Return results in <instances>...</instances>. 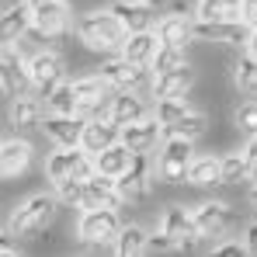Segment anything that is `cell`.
Instances as JSON below:
<instances>
[{
    "mask_svg": "<svg viewBox=\"0 0 257 257\" xmlns=\"http://www.w3.org/2000/svg\"><path fill=\"white\" fill-rule=\"evenodd\" d=\"M59 212V198L56 195H32V198H25L18 209H11L7 215V236L14 240H32V236H39L45 233L49 226H52V219Z\"/></svg>",
    "mask_w": 257,
    "mask_h": 257,
    "instance_id": "obj_1",
    "label": "cell"
},
{
    "mask_svg": "<svg viewBox=\"0 0 257 257\" xmlns=\"http://www.w3.org/2000/svg\"><path fill=\"white\" fill-rule=\"evenodd\" d=\"M77 39L94 52H122L128 32L111 11H87L77 18Z\"/></svg>",
    "mask_w": 257,
    "mask_h": 257,
    "instance_id": "obj_2",
    "label": "cell"
},
{
    "mask_svg": "<svg viewBox=\"0 0 257 257\" xmlns=\"http://www.w3.org/2000/svg\"><path fill=\"white\" fill-rule=\"evenodd\" d=\"M122 229H125V222H122V215L115 209H90V212L77 215V240L80 243H94V247L111 243L115 247Z\"/></svg>",
    "mask_w": 257,
    "mask_h": 257,
    "instance_id": "obj_3",
    "label": "cell"
},
{
    "mask_svg": "<svg viewBox=\"0 0 257 257\" xmlns=\"http://www.w3.org/2000/svg\"><path fill=\"white\" fill-rule=\"evenodd\" d=\"M97 77L111 87L115 94H122V90H125V94H139L143 87H153V70H150V66H132L122 56L104 59V63L97 66Z\"/></svg>",
    "mask_w": 257,
    "mask_h": 257,
    "instance_id": "obj_4",
    "label": "cell"
},
{
    "mask_svg": "<svg viewBox=\"0 0 257 257\" xmlns=\"http://www.w3.org/2000/svg\"><path fill=\"white\" fill-rule=\"evenodd\" d=\"M195 143L188 139H164L160 157H157V177L167 184H188V174L195 164Z\"/></svg>",
    "mask_w": 257,
    "mask_h": 257,
    "instance_id": "obj_5",
    "label": "cell"
},
{
    "mask_svg": "<svg viewBox=\"0 0 257 257\" xmlns=\"http://www.w3.org/2000/svg\"><path fill=\"white\" fill-rule=\"evenodd\" d=\"M94 174H97L94 157L84 153V150H56L45 160V177L52 184H63V181H90Z\"/></svg>",
    "mask_w": 257,
    "mask_h": 257,
    "instance_id": "obj_6",
    "label": "cell"
},
{
    "mask_svg": "<svg viewBox=\"0 0 257 257\" xmlns=\"http://www.w3.org/2000/svg\"><path fill=\"white\" fill-rule=\"evenodd\" d=\"M28 73H32V90L39 97H49L59 84H66V63L56 49H39L28 59Z\"/></svg>",
    "mask_w": 257,
    "mask_h": 257,
    "instance_id": "obj_7",
    "label": "cell"
},
{
    "mask_svg": "<svg viewBox=\"0 0 257 257\" xmlns=\"http://www.w3.org/2000/svg\"><path fill=\"white\" fill-rule=\"evenodd\" d=\"M150 191H153V160H150V153H136L128 174L118 181V195L125 205H139L150 198Z\"/></svg>",
    "mask_w": 257,
    "mask_h": 257,
    "instance_id": "obj_8",
    "label": "cell"
},
{
    "mask_svg": "<svg viewBox=\"0 0 257 257\" xmlns=\"http://www.w3.org/2000/svg\"><path fill=\"white\" fill-rule=\"evenodd\" d=\"M191 219H195V226H198V233H202V240H215V236H222V233H229V226H233V209L226 205V202H219V198H209V202H198L195 209H191Z\"/></svg>",
    "mask_w": 257,
    "mask_h": 257,
    "instance_id": "obj_9",
    "label": "cell"
},
{
    "mask_svg": "<svg viewBox=\"0 0 257 257\" xmlns=\"http://www.w3.org/2000/svg\"><path fill=\"white\" fill-rule=\"evenodd\" d=\"M32 11H35V28H32V32H39L45 42H49V49H56L52 39L70 28V0H45V4L32 7ZM56 52H59V49H56Z\"/></svg>",
    "mask_w": 257,
    "mask_h": 257,
    "instance_id": "obj_10",
    "label": "cell"
},
{
    "mask_svg": "<svg viewBox=\"0 0 257 257\" xmlns=\"http://www.w3.org/2000/svg\"><path fill=\"white\" fill-rule=\"evenodd\" d=\"M0 77H4V97H28L32 90V73H28V59H21L14 52V45H4L0 56Z\"/></svg>",
    "mask_w": 257,
    "mask_h": 257,
    "instance_id": "obj_11",
    "label": "cell"
},
{
    "mask_svg": "<svg viewBox=\"0 0 257 257\" xmlns=\"http://www.w3.org/2000/svg\"><path fill=\"white\" fill-rule=\"evenodd\" d=\"M160 229L171 236L181 250H188V247H195L202 240V233H198V226L191 219V209H184V205H167L160 212Z\"/></svg>",
    "mask_w": 257,
    "mask_h": 257,
    "instance_id": "obj_12",
    "label": "cell"
},
{
    "mask_svg": "<svg viewBox=\"0 0 257 257\" xmlns=\"http://www.w3.org/2000/svg\"><path fill=\"white\" fill-rule=\"evenodd\" d=\"M84 128H87L84 115H49L42 122V132L59 146V150H80Z\"/></svg>",
    "mask_w": 257,
    "mask_h": 257,
    "instance_id": "obj_13",
    "label": "cell"
},
{
    "mask_svg": "<svg viewBox=\"0 0 257 257\" xmlns=\"http://www.w3.org/2000/svg\"><path fill=\"white\" fill-rule=\"evenodd\" d=\"M191 39L195 42H215V45H233V49H247V39H250V28L243 21L236 25H209V21H195L191 18Z\"/></svg>",
    "mask_w": 257,
    "mask_h": 257,
    "instance_id": "obj_14",
    "label": "cell"
},
{
    "mask_svg": "<svg viewBox=\"0 0 257 257\" xmlns=\"http://www.w3.org/2000/svg\"><path fill=\"white\" fill-rule=\"evenodd\" d=\"M108 11L125 25L128 35H136V32H157V25H160V18L153 14V7H146L139 0H115Z\"/></svg>",
    "mask_w": 257,
    "mask_h": 257,
    "instance_id": "obj_15",
    "label": "cell"
},
{
    "mask_svg": "<svg viewBox=\"0 0 257 257\" xmlns=\"http://www.w3.org/2000/svg\"><path fill=\"white\" fill-rule=\"evenodd\" d=\"M32 157H35V146H32L28 139L7 136V139L0 143V174H4L7 181L18 177V174H25L28 164H32Z\"/></svg>",
    "mask_w": 257,
    "mask_h": 257,
    "instance_id": "obj_16",
    "label": "cell"
},
{
    "mask_svg": "<svg viewBox=\"0 0 257 257\" xmlns=\"http://www.w3.org/2000/svg\"><path fill=\"white\" fill-rule=\"evenodd\" d=\"M32 28H35V11H32L25 0L4 7V14H0V35H4V45H14L18 39H25Z\"/></svg>",
    "mask_w": 257,
    "mask_h": 257,
    "instance_id": "obj_17",
    "label": "cell"
},
{
    "mask_svg": "<svg viewBox=\"0 0 257 257\" xmlns=\"http://www.w3.org/2000/svg\"><path fill=\"white\" fill-rule=\"evenodd\" d=\"M191 87H195V70H191V63H188V66L171 70V73H157L150 94H153L157 101H181Z\"/></svg>",
    "mask_w": 257,
    "mask_h": 257,
    "instance_id": "obj_18",
    "label": "cell"
},
{
    "mask_svg": "<svg viewBox=\"0 0 257 257\" xmlns=\"http://www.w3.org/2000/svg\"><path fill=\"white\" fill-rule=\"evenodd\" d=\"M122 195H118V181H108L101 174H94L84 184V209L80 212H90V209H122Z\"/></svg>",
    "mask_w": 257,
    "mask_h": 257,
    "instance_id": "obj_19",
    "label": "cell"
},
{
    "mask_svg": "<svg viewBox=\"0 0 257 257\" xmlns=\"http://www.w3.org/2000/svg\"><path fill=\"white\" fill-rule=\"evenodd\" d=\"M118 143H122V128L115 125L111 118H94V122H87V128H84L80 150L90 153V157H101L104 150H111V146H118Z\"/></svg>",
    "mask_w": 257,
    "mask_h": 257,
    "instance_id": "obj_20",
    "label": "cell"
},
{
    "mask_svg": "<svg viewBox=\"0 0 257 257\" xmlns=\"http://www.w3.org/2000/svg\"><path fill=\"white\" fill-rule=\"evenodd\" d=\"M160 139H164V125L153 115L143 118V122H136V125L122 128V146H128L132 153H150V150H157Z\"/></svg>",
    "mask_w": 257,
    "mask_h": 257,
    "instance_id": "obj_21",
    "label": "cell"
},
{
    "mask_svg": "<svg viewBox=\"0 0 257 257\" xmlns=\"http://www.w3.org/2000/svg\"><path fill=\"white\" fill-rule=\"evenodd\" d=\"M157 52H160V39H157V32H136V35H128L125 45H122V59L132 63V66H153V59H157Z\"/></svg>",
    "mask_w": 257,
    "mask_h": 257,
    "instance_id": "obj_22",
    "label": "cell"
},
{
    "mask_svg": "<svg viewBox=\"0 0 257 257\" xmlns=\"http://www.w3.org/2000/svg\"><path fill=\"white\" fill-rule=\"evenodd\" d=\"M111 122L118 128L125 125H136V122H143V118H150V108H146V101H143V94H115L111 97V115H108Z\"/></svg>",
    "mask_w": 257,
    "mask_h": 257,
    "instance_id": "obj_23",
    "label": "cell"
},
{
    "mask_svg": "<svg viewBox=\"0 0 257 257\" xmlns=\"http://www.w3.org/2000/svg\"><path fill=\"white\" fill-rule=\"evenodd\" d=\"M132 157H136V153L118 143V146L104 150L101 157H94V167H97L101 177H108V181H122V177L128 174V167H132Z\"/></svg>",
    "mask_w": 257,
    "mask_h": 257,
    "instance_id": "obj_24",
    "label": "cell"
},
{
    "mask_svg": "<svg viewBox=\"0 0 257 257\" xmlns=\"http://www.w3.org/2000/svg\"><path fill=\"white\" fill-rule=\"evenodd\" d=\"M157 39L167 49H188V42H191V21L184 14H164L160 25H157Z\"/></svg>",
    "mask_w": 257,
    "mask_h": 257,
    "instance_id": "obj_25",
    "label": "cell"
},
{
    "mask_svg": "<svg viewBox=\"0 0 257 257\" xmlns=\"http://www.w3.org/2000/svg\"><path fill=\"white\" fill-rule=\"evenodd\" d=\"M7 118H11V125L18 128V132H21V128H42V122H45L42 118V101L32 97V94H28V97H14Z\"/></svg>",
    "mask_w": 257,
    "mask_h": 257,
    "instance_id": "obj_26",
    "label": "cell"
},
{
    "mask_svg": "<svg viewBox=\"0 0 257 257\" xmlns=\"http://www.w3.org/2000/svg\"><path fill=\"white\" fill-rule=\"evenodd\" d=\"M188 184L191 188H215V184H222V157H212V153L195 157Z\"/></svg>",
    "mask_w": 257,
    "mask_h": 257,
    "instance_id": "obj_27",
    "label": "cell"
},
{
    "mask_svg": "<svg viewBox=\"0 0 257 257\" xmlns=\"http://www.w3.org/2000/svg\"><path fill=\"white\" fill-rule=\"evenodd\" d=\"M150 250V233L136 222H125L122 236L115 240V257H143Z\"/></svg>",
    "mask_w": 257,
    "mask_h": 257,
    "instance_id": "obj_28",
    "label": "cell"
},
{
    "mask_svg": "<svg viewBox=\"0 0 257 257\" xmlns=\"http://www.w3.org/2000/svg\"><path fill=\"white\" fill-rule=\"evenodd\" d=\"M195 21H209V25H236L243 21L240 7H229V4H219V0H198L195 7Z\"/></svg>",
    "mask_w": 257,
    "mask_h": 257,
    "instance_id": "obj_29",
    "label": "cell"
},
{
    "mask_svg": "<svg viewBox=\"0 0 257 257\" xmlns=\"http://www.w3.org/2000/svg\"><path fill=\"white\" fill-rule=\"evenodd\" d=\"M233 84L240 87V94L257 101V59H250L247 52H240L233 59Z\"/></svg>",
    "mask_w": 257,
    "mask_h": 257,
    "instance_id": "obj_30",
    "label": "cell"
},
{
    "mask_svg": "<svg viewBox=\"0 0 257 257\" xmlns=\"http://www.w3.org/2000/svg\"><path fill=\"white\" fill-rule=\"evenodd\" d=\"M45 108H49V115H80V101H77L73 80L56 87V90L45 97Z\"/></svg>",
    "mask_w": 257,
    "mask_h": 257,
    "instance_id": "obj_31",
    "label": "cell"
},
{
    "mask_svg": "<svg viewBox=\"0 0 257 257\" xmlns=\"http://www.w3.org/2000/svg\"><path fill=\"white\" fill-rule=\"evenodd\" d=\"M209 132V118L202 115V111H191L184 122H177L174 128H164V139H188V143H195V139H202Z\"/></svg>",
    "mask_w": 257,
    "mask_h": 257,
    "instance_id": "obj_32",
    "label": "cell"
},
{
    "mask_svg": "<svg viewBox=\"0 0 257 257\" xmlns=\"http://www.w3.org/2000/svg\"><path fill=\"white\" fill-rule=\"evenodd\" d=\"M191 111H195V108H191L184 97H181V101H157V104H153V118L164 128H174L177 122H184Z\"/></svg>",
    "mask_w": 257,
    "mask_h": 257,
    "instance_id": "obj_33",
    "label": "cell"
},
{
    "mask_svg": "<svg viewBox=\"0 0 257 257\" xmlns=\"http://www.w3.org/2000/svg\"><path fill=\"white\" fill-rule=\"evenodd\" d=\"M240 181H250V167L243 160V153H222V184H240Z\"/></svg>",
    "mask_w": 257,
    "mask_h": 257,
    "instance_id": "obj_34",
    "label": "cell"
},
{
    "mask_svg": "<svg viewBox=\"0 0 257 257\" xmlns=\"http://www.w3.org/2000/svg\"><path fill=\"white\" fill-rule=\"evenodd\" d=\"M181 66H188V56H184V49H167V45H160V52H157V59H153V77L157 73H171V70H181Z\"/></svg>",
    "mask_w": 257,
    "mask_h": 257,
    "instance_id": "obj_35",
    "label": "cell"
},
{
    "mask_svg": "<svg viewBox=\"0 0 257 257\" xmlns=\"http://www.w3.org/2000/svg\"><path fill=\"white\" fill-rule=\"evenodd\" d=\"M84 184L87 181H63V184H52L59 205H70V209H84Z\"/></svg>",
    "mask_w": 257,
    "mask_h": 257,
    "instance_id": "obj_36",
    "label": "cell"
},
{
    "mask_svg": "<svg viewBox=\"0 0 257 257\" xmlns=\"http://www.w3.org/2000/svg\"><path fill=\"white\" fill-rule=\"evenodd\" d=\"M233 125L240 128L247 139H257V101H243L233 111Z\"/></svg>",
    "mask_w": 257,
    "mask_h": 257,
    "instance_id": "obj_37",
    "label": "cell"
},
{
    "mask_svg": "<svg viewBox=\"0 0 257 257\" xmlns=\"http://www.w3.org/2000/svg\"><path fill=\"white\" fill-rule=\"evenodd\" d=\"M150 250H153V254H177L181 247L174 243L164 229H157V233H150Z\"/></svg>",
    "mask_w": 257,
    "mask_h": 257,
    "instance_id": "obj_38",
    "label": "cell"
},
{
    "mask_svg": "<svg viewBox=\"0 0 257 257\" xmlns=\"http://www.w3.org/2000/svg\"><path fill=\"white\" fill-rule=\"evenodd\" d=\"M205 257H247V247H243V243H219V247H212Z\"/></svg>",
    "mask_w": 257,
    "mask_h": 257,
    "instance_id": "obj_39",
    "label": "cell"
},
{
    "mask_svg": "<svg viewBox=\"0 0 257 257\" xmlns=\"http://www.w3.org/2000/svg\"><path fill=\"white\" fill-rule=\"evenodd\" d=\"M240 14H243V25H247V28L254 32V28H257V0H243Z\"/></svg>",
    "mask_w": 257,
    "mask_h": 257,
    "instance_id": "obj_40",
    "label": "cell"
},
{
    "mask_svg": "<svg viewBox=\"0 0 257 257\" xmlns=\"http://www.w3.org/2000/svg\"><path fill=\"white\" fill-rule=\"evenodd\" d=\"M240 153H243V160H247V167L254 171V167H257V139H247Z\"/></svg>",
    "mask_w": 257,
    "mask_h": 257,
    "instance_id": "obj_41",
    "label": "cell"
},
{
    "mask_svg": "<svg viewBox=\"0 0 257 257\" xmlns=\"http://www.w3.org/2000/svg\"><path fill=\"white\" fill-rule=\"evenodd\" d=\"M243 247H247V254H257V222L247 226V233H243Z\"/></svg>",
    "mask_w": 257,
    "mask_h": 257,
    "instance_id": "obj_42",
    "label": "cell"
},
{
    "mask_svg": "<svg viewBox=\"0 0 257 257\" xmlns=\"http://www.w3.org/2000/svg\"><path fill=\"white\" fill-rule=\"evenodd\" d=\"M243 52H247L250 59H257V28L250 32V39H247V49H243Z\"/></svg>",
    "mask_w": 257,
    "mask_h": 257,
    "instance_id": "obj_43",
    "label": "cell"
},
{
    "mask_svg": "<svg viewBox=\"0 0 257 257\" xmlns=\"http://www.w3.org/2000/svg\"><path fill=\"white\" fill-rule=\"evenodd\" d=\"M247 195H250V202H254V205H257V181H254V184H250V188H247Z\"/></svg>",
    "mask_w": 257,
    "mask_h": 257,
    "instance_id": "obj_44",
    "label": "cell"
},
{
    "mask_svg": "<svg viewBox=\"0 0 257 257\" xmlns=\"http://www.w3.org/2000/svg\"><path fill=\"white\" fill-rule=\"evenodd\" d=\"M219 4H229V7H243V0H219Z\"/></svg>",
    "mask_w": 257,
    "mask_h": 257,
    "instance_id": "obj_45",
    "label": "cell"
},
{
    "mask_svg": "<svg viewBox=\"0 0 257 257\" xmlns=\"http://www.w3.org/2000/svg\"><path fill=\"white\" fill-rule=\"evenodd\" d=\"M139 4H146V7H157V4H164V0H139Z\"/></svg>",
    "mask_w": 257,
    "mask_h": 257,
    "instance_id": "obj_46",
    "label": "cell"
},
{
    "mask_svg": "<svg viewBox=\"0 0 257 257\" xmlns=\"http://www.w3.org/2000/svg\"><path fill=\"white\" fill-rule=\"evenodd\" d=\"M25 4H28V7H39V4H45V0H25Z\"/></svg>",
    "mask_w": 257,
    "mask_h": 257,
    "instance_id": "obj_47",
    "label": "cell"
},
{
    "mask_svg": "<svg viewBox=\"0 0 257 257\" xmlns=\"http://www.w3.org/2000/svg\"><path fill=\"white\" fill-rule=\"evenodd\" d=\"M0 257H21V254H14V250H4V254H0Z\"/></svg>",
    "mask_w": 257,
    "mask_h": 257,
    "instance_id": "obj_48",
    "label": "cell"
}]
</instances>
